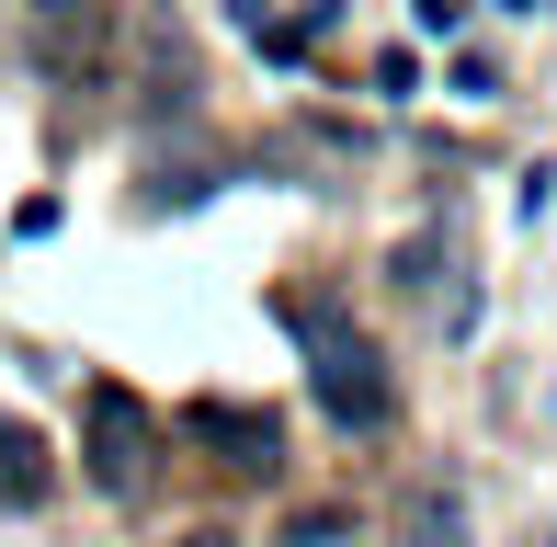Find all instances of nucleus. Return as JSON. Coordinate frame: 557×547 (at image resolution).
Here are the masks:
<instances>
[{"label":"nucleus","instance_id":"f257e3e1","mask_svg":"<svg viewBox=\"0 0 557 547\" xmlns=\"http://www.w3.org/2000/svg\"><path fill=\"white\" fill-rule=\"evenodd\" d=\"M285 331L308 342V388H319V411H331L342 434H375V422L398 411L387 354L352 331V308H342V296H285Z\"/></svg>","mask_w":557,"mask_h":547},{"label":"nucleus","instance_id":"f03ea898","mask_svg":"<svg viewBox=\"0 0 557 547\" xmlns=\"http://www.w3.org/2000/svg\"><path fill=\"white\" fill-rule=\"evenodd\" d=\"M148 457H160V422H148V400L103 377V388L81 400V467H91V490L137 502V490H148Z\"/></svg>","mask_w":557,"mask_h":547},{"label":"nucleus","instance_id":"7ed1b4c3","mask_svg":"<svg viewBox=\"0 0 557 547\" xmlns=\"http://www.w3.org/2000/svg\"><path fill=\"white\" fill-rule=\"evenodd\" d=\"M103 46H114V12H103V0H23V58H35L46 81H81Z\"/></svg>","mask_w":557,"mask_h":547},{"label":"nucleus","instance_id":"20e7f679","mask_svg":"<svg viewBox=\"0 0 557 547\" xmlns=\"http://www.w3.org/2000/svg\"><path fill=\"white\" fill-rule=\"evenodd\" d=\"M183 434L206 445L216 467H239V479H273V467H285V422L250 411V400H194V411H183Z\"/></svg>","mask_w":557,"mask_h":547},{"label":"nucleus","instance_id":"39448f33","mask_svg":"<svg viewBox=\"0 0 557 547\" xmlns=\"http://www.w3.org/2000/svg\"><path fill=\"white\" fill-rule=\"evenodd\" d=\"M46 490H58V467H46V434L23 411H0V513H35Z\"/></svg>","mask_w":557,"mask_h":547},{"label":"nucleus","instance_id":"423d86ee","mask_svg":"<svg viewBox=\"0 0 557 547\" xmlns=\"http://www.w3.org/2000/svg\"><path fill=\"white\" fill-rule=\"evenodd\" d=\"M410 536H421V547H455V502H421V513H410Z\"/></svg>","mask_w":557,"mask_h":547}]
</instances>
